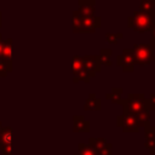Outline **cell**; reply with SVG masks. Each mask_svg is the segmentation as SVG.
<instances>
[{"label": "cell", "mask_w": 155, "mask_h": 155, "mask_svg": "<svg viewBox=\"0 0 155 155\" xmlns=\"http://www.w3.org/2000/svg\"><path fill=\"white\" fill-rule=\"evenodd\" d=\"M119 104L122 107V115H134L144 110L151 111L155 108L150 104L149 99L144 93H132L130 92L126 98H121Z\"/></svg>", "instance_id": "obj_1"}, {"label": "cell", "mask_w": 155, "mask_h": 155, "mask_svg": "<svg viewBox=\"0 0 155 155\" xmlns=\"http://www.w3.org/2000/svg\"><path fill=\"white\" fill-rule=\"evenodd\" d=\"M101 17H84L76 10L73 12V31L74 33H94L101 28Z\"/></svg>", "instance_id": "obj_2"}, {"label": "cell", "mask_w": 155, "mask_h": 155, "mask_svg": "<svg viewBox=\"0 0 155 155\" xmlns=\"http://www.w3.org/2000/svg\"><path fill=\"white\" fill-rule=\"evenodd\" d=\"M132 51L134 62L138 65L148 67L150 63L155 62V47L150 44H134Z\"/></svg>", "instance_id": "obj_3"}, {"label": "cell", "mask_w": 155, "mask_h": 155, "mask_svg": "<svg viewBox=\"0 0 155 155\" xmlns=\"http://www.w3.org/2000/svg\"><path fill=\"white\" fill-rule=\"evenodd\" d=\"M154 21L155 19L153 17H150V16L140 12L139 10H137V11L133 12V15L127 17V27L131 28L134 31L145 33V31L150 30L151 23Z\"/></svg>", "instance_id": "obj_4"}, {"label": "cell", "mask_w": 155, "mask_h": 155, "mask_svg": "<svg viewBox=\"0 0 155 155\" xmlns=\"http://www.w3.org/2000/svg\"><path fill=\"white\" fill-rule=\"evenodd\" d=\"M116 65L121 67L124 73H132L136 65L133 51L128 48H124L122 52L116 56Z\"/></svg>", "instance_id": "obj_5"}, {"label": "cell", "mask_w": 155, "mask_h": 155, "mask_svg": "<svg viewBox=\"0 0 155 155\" xmlns=\"http://www.w3.org/2000/svg\"><path fill=\"white\" fill-rule=\"evenodd\" d=\"M81 63H82L84 69L88 73L90 78H93L97 73H101V70H102L98 54H85V56H81Z\"/></svg>", "instance_id": "obj_6"}, {"label": "cell", "mask_w": 155, "mask_h": 155, "mask_svg": "<svg viewBox=\"0 0 155 155\" xmlns=\"http://www.w3.org/2000/svg\"><path fill=\"white\" fill-rule=\"evenodd\" d=\"M116 124L119 127L122 128V132L124 133H138L139 132V128L137 127L134 120H133V116L131 115H119L116 117Z\"/></svg>", "instance_id": "obj_7"}, {"label": "cell", "mask_w": 155, "mask_h": 155, "mask_svg": "<svg viewBox=\"0 0 155 155\" xmlns=\"http://www.w3.org/2000/svg\"><path fill=\"white\" fill-rule=\"evenodd\" d=\"M12 39L8 38L6 40H4L2 42V48H1V53H0V59L6 63V65L8 67V71H12L13 67H12Z\"/></svg>", "instance_id": "obj_8"}, {"label": "cell", "mask_w": 155, "mask_h": 155, "mask_svg": "<svg viewBox=\"0 0 155 155\" xmlns=\"http://www.w3.org/2000/svg\"><path fill=\"white\" fill-rule=\"evenodd\" d=\"M90 121L85 120L82 115L73 116V132L74 133H88L91 131Z\"/></svg>", "instance_id": "obj_9"}, {"label": "cell", "mask_w": 155, "mask_h": 155, "mask_svg": "<svg viewBox=\"0 0 155 155\" xmlns=\"http://www.w3.org/2000/svg\"><path fill=\"white\" fill-rule=\"evenodd\" d=\"M78 11L84 17H94L96 16V1H93V0H80Z\"/></svg>", "instance_id": "obj_10"}, {"label": "cell", "mask_w": 155, "mask_h": 155, "mask_svg": "<svg viewBox=\"0 0 155 155\" xmlns=\"http://www.w3.org/2000/svg\"><path fill=\"white\" fill-rule=\"evenodd\" d=\"M144 148L149 150L151 155L155 154V126H148L144 128Z\"/></svg>", "instance_id": "obj_11"}, {"label": "cell", "mask_w": 155, "mask_h": 155, "mask_svg": "<svg viewBox=\"0 0 155 155\" xmlns=\"http://www.w3.org/2000/svg\"><path fill=\"white\" fill-rule=\"evenodd\" d=\"M88 145L93 149V151L94 153H101V151H103L104 149H107V148H111L113 147V144L111 143H109V142H107V139H104V138H101V137H90L88 138Z\"/></svg>", "instance_id": "obj_12"}, {"label": "cell", "mask_w": 155, "mask_h": 155, "mask_svg": "<svg viewBox=\"0 0 155 155\" xmlns=\"http://www.w3.org/2000/svg\"><path fill=\"white\" fill-rule=\"evenodd\" d=\"M102 102L99 98H97V96L92 92L88 94V97L85 99L84 102V110H94V111H99L102 109Z\"/></svg>", "instance_id": "obj_13"}, {"label": "cell", "mask_w": 155, "mask_h": 155, "mask_svg": "<svg viewBox=\"0 0 155 155\" xmlns=\"http://www.w3.org/2000/svg\"><path fill=\"white\" fill-rule=\"evenodd\" d=\"M132 116H133V120H134V122H136V125H137L138 128L139 127H144L145 128V127L150 126V117H151L150 111L144 110V111L138 113V114H134Z\"/></svg>", "instance_id": "obj_14"}, {"label": "cell", "mask_w": 155, "mask_h": 155, "mask_svg": "<svg viewBox=\"0 0 155 155\" xmlns=\"http://www.w3.org/2000/svg\"><path fill=\"white\" fill-rule=\"evenodd\" d=\"M139 11L155 19V0H143L139 4Z\"/></svg>", "instance_id": "obj_15"}, {"label": "cell", "mask_w": 155, "mask_h": 155, "mask_svg": "<svg viewBox=\"0 0 155 155\" xmlns=\"http://www.w3.org/2000/svg\"><path fill=\"white\" fill-rule=\"evenodd\" d=\"M111 53H113V50L111 48H102L99 51V63H101V67H111L113 65V62H111Z\"/></svg>", "instance_id": "obj_16"}, {"label": "cell", "mask_w": 155, "mask_h": 155, "mask_svg": "<svg viewBox=\"0 0 155 155\" xmlns=\"http://www.w3.org/2000/svg\"><path fill=\"white\" fill-rule=\"evenodd\" d=\"M12 139H13V130H12V127L2 126V128L0 131V148L4 144H11Z\"/></svg>", "instance_id": "obj_17"}, {"label": "cell", "mask_w": 155, "mask_h": 155, "mask_svg": "<svg viewBox=\"0 0 155 155\" xmlns=\"http://www.w3.org/2000/svg\"><path fill=\"white\" fill-rule=\"evenodd\" d=\"M122 93H124V88H121V87H113L109 93H105V98L111 101V103H114V104H119V102L121 101Z\"/></svg>", "instance_id": "obj_18"}, {"label": "cell", "mask_w": 155, "mask_h": 155, "mask_svg": "<svg viewBox=\"0 0 155 155\" xmlns=\"http://www.w3.org/2000/svg\"><path fill=\"white\" fill-rule=\"evenodd\" d=\"M74 155H97V153L93 151V149L85 143H79L78 144V153Z\"/></svg>", "instance_id": "obj_19"}, {"label": "cell", "mask_w": 155, "mask_h": 155, "mask_svg": "<svg viewBox=\"0 0 155 155\" xmlns=\"http://www.w3.org/2000/svg\"><path fill=\"white\" fill-rule=\"evenodd\" d=\"M124 38V33H105V41L111 44V45H116L119 42L120 39Z\"/></svg>", "instance_id": "obj_20"}, {"label": "cell", "mask_w": 155, "mask_h": 155, "mask_svg": "<svg viewBox=\"0 0 155 155\" xmlns=\"http://www.w3.org/2000/svg\"><path fill=\"white\" fill-rule=\"evenodd\" d=\"M82 68H84V67H82V63H81V56L75 54V56L73 57V74L79 73Z\"/></svg>", "instance_id": "obj_21"}, {"label": "cell", "mask_w": 155, "mask_h": 155, "mask_svg": "<svg viewBox=\"0 0 155 155\" xmlns=\"http://www.w3.org/2000/svg\"><path fill=\"white\" fill-rule=\"evenodd\" d=\"M1 155H12V143L11 144H4L1 148Z\"/></svg>", "instance_id": "obj_22"}, {"label": "cell", "mask_w": 155, "mask_h": 155, "mask_svg": "<svg viewBox=\"0 0 155 155\" xmlns=\"http://www.w3.org/2000/svg\"><path fill=\"white\" fill-rule=\"evenodd\" d=\"M8 71V67L6 65V63H4L1 59H0V78H5L7 75Z\"/></svg>", "instance_id": "obj_23"}, {"label": "cell", "mask_w": 155, "mask_h": 155, "mask_svg": "<svg viewBox=\"0 0 155 155\" xmlns=\"http://www.w3.org/2000/svg\"><path fill=\"white\" fill-rule=\"evenodd\" d=\"M150 34H151V36H150V45L151 46H154L155 47V21L151 23V27H150Z\"/></svg>", "instance_id": "obj_24"}, {"label": "cell", "mask_w": 155, "mask_h": 155, "mask_svg": "<svg viewBox=\"0 0 155 155\" xmlns=\"http://www.w3.org/2000/svg\"><path fill=\"white\" fill-rule=\"evenodd\" d=\"M97 155H113V151H111V148H107V149H104L103 151H101V153H98Z\"/></svg>", "instance_id": "obj_25"}, {"label": "cell", "mask_w": 155, "mask_h": 155, "mask_svg": "<svg viewBox=\"0 0 155 155\" xmlns=\"http://www.w3.org/2000/svg\"><path fill=\"white\" fill-rule=\"evenodd\" d=\"M148 99H149L150 104L155 108V93H150V94H149V97H148Z\"/></svg>", "instance_id": "obj_26"}, {"label": "cell", "mask_w": 155, "mask_h": 155, "mask_svg": "<svg viewBox=\"0 0 155 155\" xmlns=\"http://www.w3.org/2000/svg\"><path fill=\"white\" fill-rule=\"evenodd\" d=\"M0 27H1V11H0Z\"/></svg>", "instance_id": "obj_27"}, {"label": "cell", "mask_w": 155, "mask_h": 155, "mask_svg": "<svg viewBox=\"0 0 155 155\" xmlns=\"http://www.w3.org/2000/svg\"><path fill=\"white\" fill-rule=\"evenodd\" d=\"M1 40H4V39H2V35H1V33H0V41H1Z\"/></svg>", "instance_id": "obj_28"}, {"label": "cell", "mask_w": 155, "mask_h": 155, "mask_svg": "<svg viewBox=\"0 0 155 155\" xmlns=\"http://www.w3.org/2000/svg\"><path fill=\"white\" fill-rule=\"evenodd\" d=\"M1 128H2V124L0 122V131H1Z\"/></svg>", "instance_id": "obj_29"}, {"label": "cell", "mask_w": 155, "mask_h": 155, "mask_svg": "<svg viewBox=\"0 0 155 155\" xmlns=\"http://www.w3.org/2000/svg\"><path fill=\"white\" fill-rule=\"evenodd\" d=\"M154 111H155V109H154Z\"/></svg>", "instance_id": "obj_30"}]
</instances>
